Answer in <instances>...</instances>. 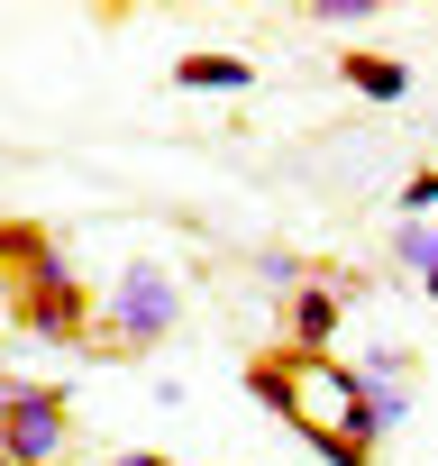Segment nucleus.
<instances>
[{
  "instance_id": "2eb2a0df",
  "label": "nucleus",
  "mask_w": 438,
  "mask_h": 466,
  "mask_svg": "<svg viewBox=\"0 0 438 466\" xmlns=\"http://www.w3.org/2000/svg\"><path fill=\"white\" fill-rule=\"evenodd\" d=\"M420 284H429V302H438V257H429V275H420Z\"/></svg>"
},
{
  "instance_id": "f8f14e48",
  "label": "nucleus",
  "mask_w": 438,
  "mask_h": 466,
  "mask_svg": "<svg viewBox=\"0 0 438 466\" xmlns=\"http://www.w3.org/2000/svg\"><path fill=\"white\" fill-rule=\"evenodd\" d=\"M365 384H411V357L402 348H365Z\"/></svg>"
},
{
  "instance_id": "39448f33",
  "label": "nucleus",
  "mask_w": 438,
  "mask_h": 466,
  "mask_svg": "<svg viewBox=\"0 0 438 466\" xmlns=\"http://www.w3.org/2000/svg\"><path fill=\"white\" fill-rule=\"evenodd\" d=\"M247 393H256L284 430L302 420V366H293V357H256V366H247Z\"/></svg>"
},
{
  "instance_id": "ddd939ff",
  "label": "nucleus",
  "mask_w": 438,
  "mask_h": 466,
  "mask_svg": "<svg viewBox=\"0 0 438 466\" xmlns=\"http://www.w3.org/2000/svg\"><path fill=\"white\" fill-rule=\"evenodd\" d=\"M311 19H320V28H365V19H374V0H320Z\"/></svg>"
},
{
  "instance_id": "7ed1b4c3",
  "label": "nucleus",
  "mask_w": 438,
  "mask_h": 466,
  "mask_svg": "<svg viewBox=\"0 0 438 466\" xmlns=\"http://www.w3.org/2000/svg\"><path fill=\"white\" fill-rule=\"evenodd\" d=\"M284 320H293V348L302 357H329V339L347 320V293L338 284H302V293H284Z\"/></svg>"
},
{
  "instance_id": "9b49d317",
  "label": "nucleus",
  "mask_w": 438,
  "mask_h": 466,
  "mask_svg": "<svg viewBox=\"0 0 438 466\" xmlns=\"http://www.w3.org/2000/svg\"><path fill=\"white\" fill-rule=\"evenodd\" d=\"M438 210V165H420L411 183H402V219H429Z\"/></svg>"
},
{
  "instance_id": "20e7f679",
  "label": "nucleus",
  "mask_w": 438,
  "mask_h": 466,
  "mask_svg": "<svg viewBox=\"0 0 438 466\" xmlns=\"http://www.w3.org/2000/svg\"><path fill=\"white\" fill-rule=\"evenodd\" d=\"M174 83H183V92H247V83H256V65H247V56H229V46H201V56H183V65H174Z\"/></svg>"
},
{
  "instance_id": "f03ea898",
  "label": "nucleus",
  "mask_w": 438,
  "mask_h": 466,
  "mask_svg": "<svg viewBox=\"0 0 438 466\" xmlns=\"http://www.w3.org/2000/svg\"><path fill=\"white\" fill-rule=\"evenodd\" d=\"M19 320H28L37 339H55V348H74V339L92 329V293L74 284L65 248H55V257H37V266L19 275Z\"/></svg>"
},
{
  "instance_id": "1a4fd4ad",
  "label": "nucleus",
  "mask_w": 438,
  "mask_h": 466,
  "mask_svg": "<svg viewBox=\"0 0 438 466\" xmlns=\"http://www.w3.org/2000/svg\"><path fill=\"white\" fill-rule=\"evenodd\" d=\"M393 257H402L411 275H429V257H438V228H429V219H402V228H393Z\"/></svg>"
},
{
  "instance_id": "f257e3e1",
  "label": "nucleus",
  "mask_w": 438,
  "mask_h": 466,
  "mask_svg": "<svg viewBox=\"0 0 438 466\" xmlns=\"http://www.w3.org/2000/svg\"><path fill=\"white\" fill-rule=\"evenodd\" d=\"M174 320H183L174 275H164V266H128L119 293H110V311H101V348H110V357H137V348L174 339Z\"/></svg>"
},
{
  "instance_id": "6e6552de",
  "label": "nucleus",
  "mask_w": 438,
  "mask_h": 466,
  "mask_svg": "<svg viewBox=\"0 0 438 466\" xmlns=\"http://www.w3.org/2000/svg\"><path fill=\"white\" fill-rule=\"evenodd\" d=\"M37 257H55V238H46V228H28V219H0V266H37Z\"/></svg>"
},
{
  "instance_id": "0eeeda50",
  "label": "nucleus",
  "mask_w": 438,
  "mask_h": 466,
  "mask_svg": "<svg viewBox=\"0 0 438 466\" xmlns=\"http://www.w3.org/2000/svg\"><path fill=\"white\" fill-rule=\"evenodd\" d=\"M293 439H302V448H311L320 466H374V448H356V439H347L338 420H311V411H302V420H293Z\"/></svg>"
},
{
  "instance_id": "423d86ee",
  "label": "nucleus",
  "mask_w": 438,
  "mask_h": 466,
  "mask_svg": "<svg viewBox=\"0 0 438 466\" xmlns=\"http://www.w3.org/2000/svg\"><path fill=\"white\" fill-rule=\"evenodd\" d=\"M338 74H347V92H365V101H411V65H402V56H365V46H356Z\"/></svg>"
},
{
  "instance_id": "4468645a",
  "label": "nucleus",
  "mask_w": 438,
  "mask_h": 466,
  "mask_svg": "<svg viewBox=\"0 0 438 466\" xmlns=\"http://www.w3.org/2000/svg\"><path fill=\"white\" fill-rule=\"evenodd\" d=\"M110 466H174V457H155V448H128V457H110Z\"/></svg>"
},
{
  "instance_id": "9d476101",
  "label": "nucleus",
  "mask_w": 438,
  "mask_h": 466,
  "mask_svg": "<svg viewBox=\"0 0 438 466\" xmlns=\"http://www.w3.org/2000/svg\"><path fill=\"white\" fill-rule=\"evenodd\" d=\"M256 275H265L274 293H302V284H311V266H302V257H284V248H265V257H256Z\"/></svg>"
},
{
  "instance_id": "dca6fc26",
  "label": "nucleus",
  "mask_w": 438,
  "mask_h": 466,
  "mask_svg": "<svg viewBox=\"0 0 438 466\" xmlns=\"http://www.w3.org/2000/svg\"><path fill=\"white\" fill-rule=\"evenodd\" d=\"M0 466H10V457H0Z\"/></svg>"
}]
</instances>
